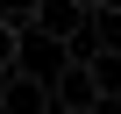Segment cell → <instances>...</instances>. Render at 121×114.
<instances>
[{
    "instance_id": "1",
    "label": "cell",
    "mask_w": 121,
    "mask_h": 114,
    "mask_svg": "<svg viewBox=\"0 0 121 114\" xmlns=\"http://www.w3.org/2000/svg\"><path fill=\"white\" fill-rule=\"evenodd\" d=\"M29 36H50L64 50H86L93 43V7L86 0H36L29 7Z\"/></svg>"
},
{
    "instance_id": "2",
    "label": "cell",
    "mask_w": 121,
    "mask_h": 114,
    "mask_svg": "<svg viewBox=\"0 0 121 114\" xmlns=\"http://www.w3.org/2000/svg\"><path fill=\"white\" fill-rule=\"evenodd\" d=\"M43 86H50V107L57 114H93V107H107L100 86H93V71H86V57H57Z\"/></svg>"
},
{
    "instance_id": "3",
    "label": "cell",
    "mask_w": 121,
    "mask_h": 114,
    "mask_svg": "<svg viewBox=\"0 0 121 114\" xmlns=\"http://www.w3.org/2000/svg\"><path fill=\"white\" fill-rule=\"evenodd\" d=\"M86 71H93L100 100H121V43H86Z\"/></svg>"
},
{
    "instance_id": "4",
    "label": "cell",
    "mask_w": 121,
    "mask_h": 114,
    "mask_svg": "<svg viewBox=\"0 0 121 114\" xmlns=\"http://www.w3.org/2000/svg\"><path fill=\"white\" fill-rule=\"evenodd\" d=\"M7 64H22V29L0 22V71H7Z\"/></svg>"
},
{
    "instance_id": "5",
    "label": "cell",
    "mask_w": 121,
    "mask_h": 114,
    "mask_svg": "<svg viewBox=\"0 0 121 114\" xmlns=\"http://www.w3.org/2000/svg\"><path fill=\"white\" fill-rule=\"evenodd\" d=\"M29 7H36V0H0V22H14V29H29Z\"/></svg>"
},
{
    "instance_id": "6",
    "label": "cell",
    "mask_w": 121,
    "mask_h": 114,
    "mask_svg": "<svg viewBox=\"0 0 121 114\" xmlns=\"http://www.w3.org/2000/svg\"><path fill=\"white\" fill-rule=\"evenodd\" d=\"M86 7H93V14H121V0H86Z\"/></svg>"
}]
</instances>
